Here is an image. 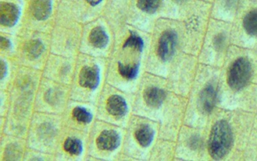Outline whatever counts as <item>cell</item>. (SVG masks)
<instances>
[{
    "label": "cell",
    "instance_id": "14",
    "mask_svg": "<svg viewBox=\"0 0 257 161\" xmlns=\"http://www.w3.org/2000/svg\"><path fill=\"white\" fill-rule=\"evenodd\" d=\"M118 72L125 79L134 80L138 76L140 72L139 63L125 65L118 62Z\"/></svg>",
    "mask_w": 257,
    "mask_h": 161
},
{
    "label": "cell",
    "instance_id": "17",
    "mask_svg": "<svg viewBox=\"0 0 257 161\" xmlns=\"http://www.w3.org/2000/svg\"><path fill=\"white\" fill-rule=\"evenodd\" d=\"M123 48H134L136 51L142 52L144 48V42L141 36H138L135 32L131 31L130 36L124 42Z\"/></svg>",
    "mask_w": 257,
    "mask_h": 161
},
{
    "label": "cell",
    "instance_id": "1",
    "mask_svg": "<svg viewBox=\"0 0 257 161\" xmlns=\"http://www.w3.org/2000/svg\"><path fill=\"white\" fill-rule=\"evenodd\" d=\"M233 134L231 126L225 120L216 122L210 131L208 151L213 159H221L231 150Z\"/></svg>",
    "mask_w": 257,
    "mask_h": 161
},
{
    "label": "cell",
    "instance_id": "20",
    "mask_svg": "<svg viewBox=\"0 0 257 161\" xmlns=\"http://www.w3.org/2000/svg\"><path fill=\"white\" fill-rule=\"evenodd\" d=\"M1 42V49L2 50H9L12 48V42L10 39L5 37H1L0 39Z\"/></svg>",
    "mask_w": 257,
    "mask_h": 161
},
{
    "label": "cell",
    "instance_id": "15",
    "mask_svg": "<svg viewBox=\"0 0 257 161\" xmlns=\"http://www.w3.org/2000/svg\"><path fill=\"white\" fill-rule=\"evenodd\" d=\"M243 26L248 34L257 36V10L251 11L245 15Z\"/></svg>",
    "mask_w": 257,
    "mask_h": 161
},
{
    "label": "cell",
    "instance_id": "18",
    "mask_svg": "<svg viewBox=\"0 0 257 161\" xmlns=\"http://www.w3.org/2000/svg\"><path fill=\"white\" fill-rule=\"evenodd\" d=\"M73 117L79 123H83V124H88L91 123L93 119V115L91 111L80 106L76 107L73 109Z\"/></svg>",
    "mask_w": 257,
    "mask_h": 161
},
{
    "label": "cell",
    "instance_id": "4",
    "mask_svg": "<svg viewBox=\"0 0 257 161\" xmlns=\"http://www.w3.org/2000/svg\"><path fill=\"white\" fill-rule=\"evenodd\" d=\"M100 81V70L97 65L84 66L79 73V84L85 88L95 90L98 87Z\"/></svg>",
    "mask_w": 257,
    "mask_h": 161
},
{
    "label": "cell",
    "instance_id": "8",
    "mask_svg": "<svg viewBox=\"0 0 257 161\" xmlns=\"http://www.w3.org/2000/svg\"><path fill=\"white\" fill-rule=\"evenodd\" d=\"M106 110L114 117H123L127 112V102L119 95H112L107 99Z\"/></svg>",
    "mask_w": 257,
    "mask_h": 161
},
{
    "label": "cell",
    "instance_id": "13",
    "mask_svg": "<svg viewBox=\"0 0 257 161\" xmlns=\"http://www.w3.org/2000/svg\"><path fill=\"white\" fill-rule=\"evenodd\" d=\"M45 51V45L40 39H32L25 45V53L31 60H36L43 54Z\"/></svg>",
    "mask_w": 257,
    "mask_h": 161
},
{
    "label": "cell",
    "instance_id": "16",
    "mask_svg": "<svg viewBox=\"0 0 257 161\" xmlns=\"http://www.w3.org/2000/svg\"><path fill=\"white\" fill-rule=\"evenodd\" d=\"M64 150L71 155H80L83 151V144L82 141L76 138H68L64 144Z\"/></svg>",
    "mask_w": 257,
    "mask_h": 161
},
{
    "label": "cell",
    "instance_id": "21",
    "mask_svg": "<svg viewBox=\"0 0 257 161\" xmlns=\"http://www.w3.org/2000/svg\"><path fill=\"white\" fill-rule=\"evenodd\" d=\"M0 79L4 80L7 75V64L4 60H1V66H0Z\"/></svg>",
    "mask_w": 257,
    "mask_h": 161
},
{
    "label": "cell",
    "instance_id": "9",
    "mask_svg": "<svg viewBox=\"0 0 257 161\" xmlns=\"http://www.w3.org/2000/svg\"><path fill=\"white\" fill-rule=\"evenodd\" d=\"M144 99L152 108H159L166 99L165 90L157 87H150L144 90Z\"/></svg>",
    "mask_w": 257,
    "mask_h": 161
},
{
    "label": "cell",
    "instance_id": "3",
    "mask_svg": "<svg viewBox=\"0 0 257 161\" xmlns=\"http://www.w3.org/2000/svg\"><path fill=\"white\" fill-rule=\"evenodd\" d=\"M177 44V35L173 30L164 32L158 44V55L163 61H168L172 58Z\"/></svg>",
    "mask_w": 257,
    "mask_h": 161
},
{
    "label": "cell",
    "instance_id": "19",
    "mask_svg": "<svg viewBox=\"0 0 257 161\" xmlns=\"http://www.w3.org/2000/svg\"><path fill=\"white\" fill-rule=\"evenodd\" d=\"M162 2L159 0H140L137 3L138 9L148 14H154L159 9Z\"/></svg>",
    "mask_w": 257,
    "mask_h": 161
},
{
    "label": "cell",
    "instance_id": "12",
    "mask_svg": "<svg viewBox=\"0 0 257 161\" xmlns=\"http://www.w3.org/2000/svg\"><path fill=\"white\" fill-rule=\"evenodd\" d=\"M155 132L149 125L142 124L135 132L137 141L142 147H147L151 144L154 138Z\"/></svg>",
    "mask_w": 257,
    "mask_h": 161
},
{
    "label": "cell",
    "instance_id": "7",
    "mask_svg": "<svg viewBox=\"0 0 257 161\" xmlns=\"http://www.w3.org/2000/svg\"><path fill=\"white\" fill-rule=\"evenodd\" d=\"M217 102V92L213 85H208L200 93L198 105L204 113H210L214 109Z\"/></svg>",
    "mask_w": 257,
    "mask_h": 161
},
{
    "label": "cell",
    "instance_id": "6",
    "mask_svg": "<svg viewBox=\"0 0 257 161\" xmlns=\"http://www.w3.org/2000/svg\"><path fill=\"white\" fill-rule=\"evenodd\" d=\"M121 143L119 134L113 129H106L97 138L96 144L97 147L102 150L112 151L118 148Z\"/></svg>",
    "mask_w": 257,
    "mask_h": 161
},
{
    "label": "cell",
    "instance_id": "22",
    "mask_svg": "<svg viewBox=\"0 0 257 161\" xmlns=\"http://www.w3.org/2000/svg\"><path fill=\"white\" fill-rule=\"evenodd\" d=\"M87 3H88V4L91 5V6H97V5L100 4V3H102V1H87Z\"/></svg>",
    "mask_w": 257,
    "mask_h": 161
},
{
    "label": "cell",
    "instance_id": "2",
    "mask_svg": "<svg viewBox=\"0 0 257 161\" xmlns=\"http://www.w3.org/2000/svg\"><path fill=\"white\" fill-rule=\"evenodd\" d=\"M252 67L247 59L240 57L231 64L228 72V84L232 90L243 88L249 82Z\"/></svg>",
    "mask_w": 257,
    "mask_h": 161
},
{
    "label": "cell",
    "instance_id": "10",
    "mask_svg": "<svg viewBox=\"0 0 257 161\" xmlns=\"http://www.w3.org/2000/svg\"><path fill=\"white\" fill-rule=\"evenodd\" d=\"M31 11L36 19L38 21H45L52 14V2L48 0L31 2Z\"/></svg>",
    "mask_w": 257,
    "mask_h": 161
},
{
    "label": "cell",
    "instance_id": "11",
    "mask_svg": "<svg viewBox=\"0 0 257 161\" xmlns=\"http://www.w3.org/2000/svg\"><path fill=\"white\" fill-rule=\"evenodd\" d=\"M90 43L97 48L103 49L107 46L109 43V36L104 29L101 27H94L89 34Z\"/></svg>",
    "mask_w": 257,
    "mask_h": 161
},
{
    "label": "cell",
    "instance_id": "5",
    "mask_svg": "<svg viewBox=\"0 0 257 161\" xmlns=\"http://www.w3.org/2000/svg\"><path fill=\"white\" fill-rule=\"evenodd\" d=\"M20 9L17 5L11 3H2L0 5V24L7 27L16 25L20 18Z\"/></svg>",
    "mask_w": 257,
    "mask_h": 161
}]
</instances>
